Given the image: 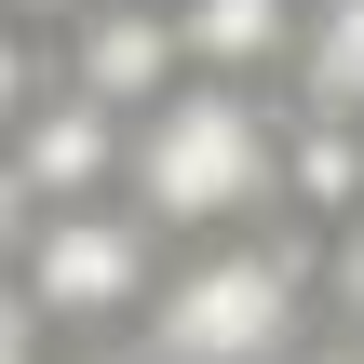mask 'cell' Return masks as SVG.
<instances>
[{"label": "cell", "instance_id": "cell-12", "mask_svg": "<svg viewBox=\"0 0 364 364\" xmlns=\"http://www.w3.org/2000/svg\"><path fill=\"white\" fill-rule=\"evenodd\" d=\"M41 364H149V338H68V351H41Z\"/></svg>", "mask_w": 364, "mask_h": 364}, {"label": "cell", "instance_id": "cell-13", "mask_svg": "<svg viewBox=\"0 0 364 364\" xmlns=\"http://www.w3.org/2000/svg\"><path fill=\"white\" fill-rule=\"evenodd\" d=\"M284 364H364V338H351V324H338V338H297V351H284Z\"/></svg>", "mask_w": 364, "mask_h": 364}, {"label": "cell", "instance_id": "cell-9", "mask_svg": "<svg viewBox=\"0 0 364 364\" xmlns=\"http://www.w3.org/2000/svg\"><path fill=\"white\" fill-rule=\"evenodd\" d=\"M311 270H324V324H351V338H364V216H338V230L311 243Z\"/></svg>", "mask_w": 364, "mask_h": 364}, {"label": "cell", "instance_id": "cell-11", "mask_svg": "<svg viewBox=\"0 0 364 364\" xmlns=\"http://www.w3.org/2000/svg\"><path fill=\"white\" fill-rule=\"evenodd\" d=\"M14 243H27V176H14V149H0V270H14Z\"/></svg>", "mask_w": 364, "mask_h": 364}, {"label": "cell", "instance_id": "cell-5", "mask_svg": "<svg viewBox=\"0 0 364 364\" xmlns=\"http://www.w3.org/2000/svg\"><path fill=\"white\" fill-rule=\"evenodd\" d=\"M0 149H14V176H27V216H41V203H95V189H122V149H135V122H122L108 95L54 81V95H41V108L0 135Z\"/></svg>", "mask_w": 364, "mask_h": 364}, {"label": "cell", "instance_id": "cell-6", "mask_svg": "<svg viewBox=\"0 0 364 364\" xmlns=\"http://www.w3.org/2000/svg\"><path fill=\"white\" fill-rule=\"evenodd\" d=\"M297 14H311V0H176V41H189L203 81H270V95H284Z\"/></svg>", "mask_w": 364, "mask_h": 364}, {"label": "cell", "instance_id": "cell-1", "mask_svg": "<svg viewBox=\"0 0 364 364\" xmlns=\"http://www.w3.org/2000/svg\"><path fill=\"white\" fill-rule=\"evenodd\" d=\"M284 95L270 81H176L162 108H135V149H122V189L176 230V243H216V230H270L284 216Z\"/></svg>", "mask_w": 364, "mask_h": 364}, {"label": "cell", "instance_id": "cell-4", "mask_svg": "<svg viewBox=\"0 0 364 364\" xmlns=\"http://www.w3.org/2000/svg\"><path fill=\"white\" fill-rule=\"evenodd\" d=\"M54 81L108 95L122 122H135V108H162V95L189 81V41H176V0H81V14L54 27Z\"/></svg>", "mask_w": 364, "mask_h": 364}, {"label": "cell", "instance_id": "cell-10", "mask_svg": "<svg viewBox=\"0 0 364 364\" xmlns=\"http://www.w3.org/2000/svg\"><path fill=\"white\" fill-rule=\"evenodd\" d=\"M41 351H54V324H41V297L0 270V364H41Z\"/></svg>", "mask_w": 364, "mask_h": 364}, {"label": "cell", "instance_id": "cell-3", "mask_svg": "<svg viewBox=\"0 0 364 364\" xmlns=\"http://www.w3.org/2000/svg\"><path fill=\"white\" fill-rule=\"evenodd\" d=\"M162 270H176V230H162L135 189L41 203V216H27V243H14V284L41 297V324H54V338H122V324H149Z\"/></svg>", "mask_w": 364, "mask_h": 364}, {"label": "cell", "instance_id": "cell-2", "mask_svg": "<svg viewBox=\"0 0 364 364\" xmlns=\"http://www.w3.org/2000/svg\"><path fill=\"white\" fill-rule=\"evenodd\" d=\"M311 297H324V270H311V230H216V243H189L176 270H162V297H149V364H284L311 338Z\"/></svg>", "mask_w": 364, "mask_h": 364}, {"label": "cell", "instance_id": "cell-7", "mask_svg": "<svg viewBox=\"0 0 364 364\" xmlns=\"http://www.w3.org/2000/svg\"><path fill=\"white\" fill-rule=\"evenodd\" d=\"M284 95L324 108V122H364V0H311V14H297V68H284Z\"/></svg>", "mask_w": 364, "mask_h": 364}, {"label": "cell", "instance_id": "cell-14", "mask_svg": "<svg viewBox=\"0 0 364 364\" xmlns=\"http://www.w3.org/2000/svg\"><path fill=\"white\" fill-rule=\"evenodd\" d=\"M0 14H27V27H68V14H81V0H0Z\"/></svg>", "mask_w": 364, "mask_h": 364}, {"label": "cell", "instance_id": "cell-8", "mask_svg": "<svg viewBox=\"0 0 364 364\" xmlns=\"http://www.w3.org/2000/svg\"><path fill=\"white\" fill-rule=\"evenodd\" d=\"M54 95V27H27V14H0V135L27 122Z\"/></svg>", "mask_w": 364, "mask_h": 364}]
</instances>
